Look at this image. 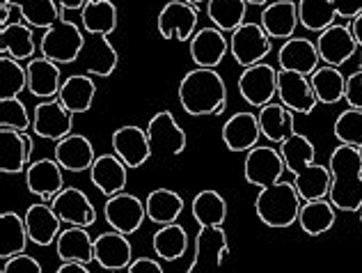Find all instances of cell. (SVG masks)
<instances>
[{"label":"cell","instance_id":"44dd1931","mask_svg":"<svg viewBox=\"0 0 362 273\" xmlns=\"http://www.w3.org/2000/svg\"><path fill=\"white\" fill-rule=\"evenodd\" d=\"M94 262L103 271H124L133 262V248L127 234L122 232H103L94 239Z\"/></svg>","mask_w":362,"mask_h":273},{"label":"cell","instance_id":"484cf974","mask_svg":"<svg viewBox=\"0 0 362 273\" xmlns=\"http://www.w3.org/2000/svg\"><path fill=\"white\" fill-rule=\"evenodd\" d=\"M127 173H129V165L124 163L115 152L101 154L94 158V163L90 168V180L103 195L112 197L117 193H124L127 180H129Z\"/></svg>","mask_w":362,"mask_h":273},{"label":"cell","instance_id":"8992f818","mask_svg":"<svg viewBox=\"0 0 362 273\" xmlns=\"http://www.w3.org/2000/svg\"><path fill=\"white\" fill-rule=\"evenodd\" d=\"M199 9L195 5L186 3V0H170L165 7L158 12V35L168 42H190L197 33Z\"/></svg>","mask_w":362,"mask_h":273},{"label":"cell","instance_id":"7dc6e473","mask_svg":"<svg viewBox=\"0 0 362 273\" xmlns=\"http://www.w3.org/2000/svg\"><path fill=\"white\" fill-rule=\"evenodd\" d=\"M344 101L349 103V108H358L362 110V69L351 74L346 79V92H344Z\"/></svg>","mask_w":362,"mask_h":273},{"label":"cell","instance_id":"e0dca14e","mask_svg":"<svg viewBox=\"0 0 362 273\" xmlns=\"http://www.w3.org/2000/svg\"><path fill=\"white\" fill-rule=\"evenodd\" d=\"M278 99L291 112H303V115H310L319 103L317 94L312 90L310 76L282 69L278 71Z\"/></svg>","mask_w":362,"mask_h":273},{"label":"cell","instance_id":"d6986e66","mask_svg":"<svg viewBox=\"0 0 362 273\" xmlns=\"http://www.w3.org/2000/svg\"><path fill=\"white\" fill-rule=\"evenodd\" d=\"M190 58L202 69H216L218 64L225 60L227 51H230V42L223 30H218L216 25L211 28H199L193 35V40L188 42Z\"/></svg>","mask_w":362,"mask_h":273},{"label":"cell","instance_id":"60d3db41","mask_svg":"<svg viewBox=\"0 0 362 273\" xmlns=\"http://www.w3.org/2000/svg\"><path fill=\"white\" fill-rule=\"evenodd\" d=\"M314 143L303 134H293L291 138H287L284 143H280V156L284 161V168L296 177L298 173L308 170V168L314 163Z\"/></svg>","mask_w":362,"mask_h":273},{"label":"cell","instance_id":"9f6ffc18","mask_svg":"<svg viewBox=\"0 0 362 273\" xmlns=\"http://www.w3.org/2000/svg\"><path fill=\"white\" fill-rule=\"evenodd\" d=\"M103 273H124V271H103Z\"/></svg>","mask_w":362,"mask_h":273},{"label":"cell","instance_id":"db71d44e","mask_svg":"<svg viewBox=\"0 0 362 273\" xmlns=\"http://www.w3.org/2000/svg\"><path fill=\"white\" fill-rule=\"evenodd\" d=\"M247 5H255V7H266L269 5V0H245Z\"/></svg>","mask_w":362,"mask_h":273},{"label":"cell","instance_id":"52a82bcc","mask_svg":"<svg viewBox=\"0 0 362 273\" xmlns=\"http://www.w3.org/2000/svg\"><path fill=\"white\" fill-rule=\"evenodd\" d=\"M225 257H230V241L223 228H199L195 237V252L184 273H199L221 269Z\"/></svg>","mask_w":362,"mask_h":273},{"label":"cell","instance_id":"f5cc1de1","mask_svg":"<svg viewBox=\"0 0 362 273\" xmlns=\"http://www.w3.org/2000/svg\"><path fill=\"white\" fill-rule=\"evenodd\" d=\"M60 5V9H83L88 0H55Z\"/></svg>","mask_w":362,"mask_h":273},{"label":"cell","instance_id":"83f0119b","mask_svg":"<svg viewBox=\"0 0 362 273\" xmlns=\"http://www.w3.org/2000/svg\"><path fill=\"white\" fill-rule=\"evenodd\" d=\"M55 252L60 262H78L90 267L94 262V239L90 237L88 228H64L55 241Z\"/></svg>","mask_w":362,"mask_h":273},{"label":"cell","instance_id":"9a60e30c","mask_svg":"<svg viewBox=\"0 0 362 273\" xmlns=\"http://www.w3.org/2000/svg\"><path fill=\"white\" fill-rule=\"evenodd\" d=\"M110 143H112V152H115L131 170L145 165L149 161V156L154 154L149 136H147V129H140L136 124H127V127L115 129Z\"/></svg>","mask_w":362,"mask_h":273},{"label":"cell","instance_id":"1f68e13d","mask_svg":"<svg viewBox=\"0 0 362 273\" xmlns=\"http://www.w3.org/2000/svg\"><path fill=\"white\" fill-rule=\"evenodd\" d=\"M0 51L18 62H30L37 51L33 28L21 21L3 25V30H0Z\"/></svg>","mask_w":362,"mask_h":273},{"label":"cell","instance_id":"ac0fdd59","mask_svg":"<svg viewBox=\"0 0 362 273\" xmlns=\"http://www.w3.org/2000/svg\"><path fill=\"white\" fill-rule=\"evenodd\" d=\"M35 149V140L28 131L0 129V170L5 175L25 173L30 165V154Z\"/></svg>","mask_w":362,"mask_h":273},{"label":"cell","instance_id":"b9f144b4","mask_svg":"<svg viewBox=\"0 0 362 273\" xmlns=\"http://www.w3.org/2000/svg\"><path fill=\"white\" fill-rule=\"evenodd\" d=\"M337 12L332 0H298V21L305 30L323 33L335 23Z\"/></svg>","mask_w":362,"mask_h":273},{"label":"cell","instance_id":"603a6c76","mask_svg":"<svg viewBox=\"0 0 362 273\" xmlns=\"http://www.w3.org/2000/svg\"><path fill=\"white\" fill-rule=\"evenodd\" d=\"M278 64L282 71H296L303 76H312L321 64L317 42H310L305 37H291L280 46Z\"/></svg>","mask_w":362,"mask_h":273},{"label":"cell","instance_id":"277c9868","mask_svg":"<svg viewBox=\"0 0 362 273\" xmlns=\"http://www.w3.org/2000/svg\"><path fill=\"white\" fill-rule=\"evenodd\" d=\"M85 44V33L74 21L60 18L58 23L44 33L40 42V51L44 58L58 64H76Z\"/></svg>","mask_w":362,"mask_h":273},{"label":"cell","instance_id":"f1b7e54d","mask_svg":"<svg viewBox=\"0 0 362 273\" xmlns=\"http://www.w3.org/2000/svg\"><path fill=\"white\" fill-rule=\"evenodd\" d=\"M257 117H259L262 136L269 138V143H284V140L296 134L293 112L287 106H282L280 101L266 103L264 108H259V115Z\"/></svg>","mask_w":362,"mask_h":273},{"label":"cell","instance_id":"2e32d148","mask_svg":"<svg viewBox=\"0 0 362 273\" xmlns=\"http://www.w3.org/2000/svg\"><path fill=\"white\" fill-rule=\"evenodd\" d=\"M25 186L42 202H53V197L64 188V170L55 158H37L25 168Z\"/></svg>","mask_w":362,"mask_h":273},{"label":"cell","instance_id":"9c48e42d","mask_svg":"<svg viewBox=\"0 0 362 273\" xmlns=\"http://www.w3.org/2000/svg\"><path fill=\"white\" fill-rule=\"evenodd\" d=\"M103 219L110 225V230L122 234H133L140 230V225L147 219V207L133 193H117L103 204Z\"/></svg>","mask_w":362,"mask_h":273},{"label":"cell","instance_id":"7c38bea8","mask_svg":"<svg viewBox=\"0 0 362 273\" xmlns=\"http://www.w3.org/2000/svg\"><path fill=\"white\" fill-rule=\"evenodd\" d=\"M147 136L154 154L179 156L186 152V131L179 127V122L170 110H158L147 124Z\"/></svg>","mask_w":362,"mask_h":273},{"label":"cell","instance_id":"4dcf8cb0","mask_svg":"<svg viewBox=\"0 0 362 273\" xmlns=\"http://www.w3.org/2000/svg\"><path fill=\"white\" fill-rule=\"evenodd\" d=\"M81 23L88 35H103L108 37L117 30L119 12L112 0H88L81 9Z\"/></svg>","mask_w":362,"mask_h":273},{"label":"cell","instance_id":"7402d4cb","mask_svg":"<svg viewBox=\"0 0 362 273\" xmlns=\"http://www.w3.org/2000/svg\"><path fill=\"white\" fill-rule=\"evenodd\" d=\"M262 138V129H259V117L252 115V112H234L223 124V143L225 147L234 154L241 152H250L257 147Z\"/></svg>","mask_w":362,"mask_h":273},{"label":"cell","instance_id":"4fadbf2b","mask_svg":"<svg viewBox=\"0 0 362 273\" xmlns=\"http://www.w3.org/2000/svg\"><path fill=\"white\" fill-rule=\"evenodd\" d=\"M317 51L323 64L341 67L346 64L358 51V42L351 33V23H332L323 33H319Z\"/></svg>","mask_w":362,"mask_h":273},{"label":"cell","instance_id":"ba28073f","mask_svg":"<svg viewBox=\"0 0 362 273\" xmlns=\"http://www.w3.org/2000/svg\"><path fill=\"white\" fill-rule=\"evenodd\" d=\"M239 94L245 103L264 108L273 97H278V69L266 62L245 67L239 76Z\"/></svg>","mask_w":362,"mask_h":273},{"label":"cell","instance_id":"5bb4252c","mask_svg":"<svg viewBox=\"0 0 362 273\" xmlns=\"http://www.w3.org/2000/svg\"><path fill=\"white\" fill-rule=\"evenodd\" d=\"M117 62H119V55L115 51V46L108 42V37L85 33L83 51L78 55V60H76V64L83 67L85 74L108 79L110 74L117 69Z\"/></svg>","mask_w":362,"mask_h":273},{"label":"cell","instance_id":"f907efd6","mask_svg":"<svg viewBox=\"0 0 362 273\" xmlns=\"http://www.w3.org/2000/svg\"><path fill=\"white\" fill-rule=\"evenodd\" d=\"M55 273H92L85 265H78V262H62V265L55 269Z\"/></svg>","mask_w":362,"mask_h":273},{"label":"cell","instance_id":"8fae6325","mask_svg":"<svg viewBox=\"0 0 362 273\" xmlns=\"http://www.w3.org/2000/svg\"><path fill=\"white\" fill-rule=\"evenodd\" d=\"M53 211L66 228H92L97 223V209L88 195L76 186H64L62 191L53 197Z\"/></svg>","mask_w":362,"mask_h":273},{"label":"cell","instance_id":"d4e9b609","mask_svg":"<svg viewBox=\"0 0 362 273\" xmlns=\"http://www.w3.org/2000/svg\"><path fill=\"white\" fill-rule=\"evenodd\" d=\"M53 158L66 173H85L92 168L97 154H94V145L88 136L69 134L66 138H62L60 143H55Z\"/></svg>","mask_w":362,"mask_h":273},{"label":"cell","instance_id":"6f0895ef","mask_svg":"<svg viewBox=\"0 0 362 273\" xmlns=\"http://www.w3.org/2000/svg\"><path fill=\"white\" fill-rule=\"evenodd\" d=\"M358 214H360V223H362V209H360V211H358Z\"/></svg>","mask_w":362,"mask_h":273},{"label":"cell","instance_id":"c3c4849f","mask_svg":"<svg viewBox=\"0 0 362 273\" xmlns=\"http://www.w3.org/2000/svg\"><path fill=\"white\" fill-rule=\"evenodd\" d=\"M332 5H335L337 16L349 18V21L362 14V0H332Z\"/></svg>","mask_w":362,"mask_h":273},{"label":"cell","instance_id":"11a10c76","mask_svg":"<svg viewBox=\"0 0 362 273\" xmlns=\"http://www.w3.org/2000/svg\"><path fill=\"white\" fill-rule=\"evenodd\" d=\"M186 3H190V5H202V3H209V0H186Z\"/></svg>","mask_w":362,"mask_h":273},{"label":"cell","instance_id":"ee69618b","mask_svg":"<svg viewBox=\"0 0 362 273\" xmlns=\"http://www.w3.org/2000/svg\"><path fill=\"white\" fill-rule=\"evenodd\" d=\"M332 134L339 140V145L362 149V110L358 108L341 110L335 124H332Z\"/></svg>","mask_w":362,"mask_h":273},{"label":"cell","instance_id":"74e56055","mask_svg":"<svg viewBox=\"0 0 362 273\" xmlns=\"http://www.w3.org/2000/svg\"><path fill=\"white\" fill-rule=\"evenodd\" d=\"M151 248L158 255V260L175 262L186 255L188 250V232L179 223L160 225L151 237Z\"/></svg>","mask_w":362,"mask_h":273},{"label":"cell","instance_id":"681fc988","mask_svg":"<svg viewBox=\"0 0 362 273\" xmlns=\"http://www.w3.org/2000/svg\"><path fill=\"white\" fill-rule=\"evenodd\" d=\"M127 273H165L163 267L158 265V260L151 257H138L131 262V267L127 269Z\"/></svg>","mask_w":362,"mask_h":273},{"label":"cell","instance_id":"f35d334b","mask_svg":"<svg viewBox=\"0 0 362 273\" xmlns=\"http://www.w3.org/2000/svg\"><path fill=\"white\" fill-rule=\"evenodd\" d=\"M9 7L18 9L23 23L30 28H53L60 21V5L55 0H5Z\"/></svg>","mask_w":362,"mask_h":273},{"label":"cell","instance_id":"ab89813d","mask_svg":"<svg viewBox=\"0 0 362 273\" xmlns=\"http://www.w3.org/2000/svg\"><path fill=\"white\" fill-rule=\"evenodd\" d=\"M206 14L218 30L232 35L245 23L247 3L245 0H209Z\"/></svg>","mask_w":362,"mask_h":273},{"label":"cell","instance_id":"f546056e","mask_svg":"<svg viewBox=\"0 0 362 273\" xmlns=\"http://www.w3.org/2000/svg\"><path fill=\"white\" fill-rule=\"evenodd\" d=\"M94 94H97V83L92 81L90 74H74L62 81L58 99L71 115H78V112H88L92 108Z\"/></svg>","mask_w":362,"mask_h":273},{"label":"cell","instance_id":"d6a6232c","mask_svg":"<svg viewBox=\"0 0 362 273\" xmlns=\"http://www.w3.org/2000/svg\"><path fill=\"white\" fill-rule=\"evenodd\" d=\"M335 221H337V209L332 207L328 197L303 202L298 214V225L308 237H321V234H326L335 225Z\"/></svg>","mask_w":362,"mask_h":273},{"label":"cell","instance_id":"4316f807","mask_svg":"<svg viewBox=\"0 0 362 273\" xmlns=\"http://www.w3.org/2000/svg\"><path fill=\"white\" fill-rule=\"evenodd\" d=\"M28 69V92L37 99H55L62 88L60 64L49 58H33L25 64Z\"/></svg>","mask_w":362,"mask_h":273},{"label":"cell","instance_id":"816d5d0a","mask_svg":"<svg viewBox=\"0 0 362 273\" xmlns=\"http://www.w3.org/2000/svg\"><path fill=\"white\" fill-rule=\"evenodd\" d=\"M351 33H354L358 46L362 49V14H358V16L354 18V21H351Z\"/></svg>","mask_w":362,"mask_h":273},{"label":"cell","instance_id":"30bf717a","mask_svg":"<svg viewBox=\"0 0 362 273\" xmlns=\"http://www.w3.org/2000/svg\"><path fill=\"white\" fill-rule=\"evenodd\" d=\"M74 129V115L62 106V101L55 99H44L35 106L33 110V134L60 143L66 138Z\"/></svg>","mask_w":362,"mask_h":273},{"label":"cell","instance_id":"ffe728a7","mask_svg":"<svg viewBox=\"0 0 362 273\" xmlns=\"http://www.w3.org/2000/svg\"><path fill=\"white\" fill-rule=\"evenodd\" d=\"M25 230L30 243L42 248H49L51 243L58 241L62 232V221L58 219V214L53 211L51 202H35L25 209L23 214Z\"/></svg>","mask_w":362,"mask_h":273},{"label":"cell","instance_id":"6da1fadb","mask_svg":"<svg viewBox=\"0 0 362 273\" xmlns=\"http://www.w3.org/2000/svg\"><path fill=\"white\" fill-rule=\"evenodd\" d=\"M284 170L287 168H284L280 149H273L269 145H257L250 149L243 163L245 182L262 188L255 200V211L259 221L273 230L291 228L298 221L303 207V197L298 195L293 182H280Z\"/></svg>","mask_w":362,"mask_h":273},{"label":"cell","instance_id":"e575fe53","mask_svg":"<svg viewBox=\"0 0 362 273\" xmlns=\"http://www.w3.org/2000/svg\"><path fill=\"white\" fill-rule=\"evenodd\" d=\"M147 219L156 225H170L177 223V219L184 211V197L173 188H156L151 191L145 200Z\"/></svg>","mask_w":362,"mask_h":273},{"label":"cell","instance_id":"7bdbcfd3","mask_svg":"<svg viewBox=\"0 0 362 273\" xmlns=\"http://www.w3.org/2000/svg\"><path fill=\"white\" fill-rule=\"evenodd\" d=\"M28 90V69L25 64L0 55V99H14Z\"/></svg>","mask_w":362,"mask_h":273},{"label":"cell","instance_id":"836d02e7","mask_svg":"<svg viewBox=\"0 0 362 273\" xmlns=\"http://www.w3.org/2000/svg\"><path fill=\"white\" fill-rule=\"evenodd\" d=\"M193 221L199 228H223L227 219V202L225 197L214 191V188H204L193 197Z\"/></svg>","mask_w":362,"mask_h":273},{"label":"cell","instance_id":"bcb514c9","mask_svg":"<svg viewBox=\"0 0 362 273\" xmlns=\"http://www.w3.org/2000/svg\"><path fill=\"white\" fill-rule=\"evenodd\" d=\"M0 273H44V269L33 255L21 252V255H14V257L5 260V265H3V269H0Z\"/></svg>","mask_w":362,"mask_h":273},{"label":"cell","instance_id":"d590c367","mask_svg":"<svg viewBox=\"0 0 362 273\" xmlns=\"http://www.w3.org/2000/svg\"><path fill=\"white\" fill-rule=\"evenodd\" d=\"M28 230L23 216L16 211H3L0 216V257L9 260L14 255H21L28 248Z\"/></svg>","mask_w":362,"mask_h":273},{"label":"cell","instance_id":"8d00e7d4","mask_svg":"<svg viewBox=\"0 0 362 273\" xmlns=\"http://www.w3.org/2000/svg\"><path fill=\"white\" fill-rule=\"evenodd\" d=\"M312 81V90L317 94L319 103H326V106H332L344 99L346 92V76L341 74L339 67H330V64H323L317 71L310 76Z\"/></svg>","mask_w":362,"mask_h":273},{"label":"cell","instance_id":"f6af8a7d","mask_svg":"<svg viewBox=\"0 0 362 273\" xmlns=\"http://www.w3.org/2000/svg\"><path fill=\"white\" fill-rule=\"evenodd\" d=\"M0 127L12 131H30L33 127L30 112H28L25 103L18 97L0 99Z\"/></svg>","mask_w":362,"mask_h":273},{"label":"cell","instance_id":"cb8c5ba5","mask_svg":"<svg viewBox=\"0 0 362 273\" xmlns=\"http://www.w3.org/2000/svg\"><path fill=\"white\" fill-rule=\"evenodd\" d=\"M259 25L271 40H291L296 28L300 25L298 21V3L293 0H275L262 9V21Z\"/></svg>","mask_w":362,"mask_h":273},{"label":"cell","instance_id":"7a4b0ae2","mask_svg":"<svg viewBox=\"0 0 362 273\" xmlns=\"http://www.w3.org/2000/svg\"><path fill=\"white\" fill-rule=\"evenodd\" d=\"M328 200L337 211L362 209V149L339 145L330 154Z\"/></svg>","mask_w":362,"mask_h":273},{"label":"cell","instance_id":"3957f363","mask_svg":"<svg viewBox=\"0 0 362 273\" xmlns=\"http://www.w3.org/2000/svg\"><path fill=\"white\" fill-rule=\"evenodd\" d=\"M179 103L190 117L223 115L227 108V86L216 69L195 67L179 83Z\"/></svg>","mask_w":362,"mask_h":273},{"label":"cell","instance_id":"5b68a950","mask_svg":"<svg viewBox=\"0 0 362 273\" xmlns=\"http://www.w3.org/2000/svg\"><path fill=\"white\" fill-rule=\"evenodd\" d=\"M230 51H232L234 62L241 64L245 69L269 58L273 51V42H271V37L264 33V28L259 23L245 21L239 30L232 33Z\"/></svg>","mask_w":362,"mask_h":273}]
</instances>
